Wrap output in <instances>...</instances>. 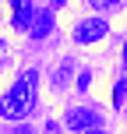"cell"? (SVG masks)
I'll return each mask as SVG.
<instances>
[{"instance_id":"obj_5","label":"cell","mask_w":127,"mask_h":134,"mask_svg":"<svg viewBox=\"0 0 127 134\" xmlns=\"http://www.w3.org/2000/svg\"><path fill=\"white\" fill-rule=\"evenodd\" d=\"M49 28H53V14H49V11H39V18L32 21V39H46Z\"/></svg>"},{"instance_id":"obj_9","label":"cell","mask_w":127,"mask_h":134,"mask_svg":"<svg viewBox=\"0 0 127 134\" xmlns=\"http://www.w3.org/2000/svg\"><path fill=\"white\" fill-rule=\"evenodd\" d=\"M7 60H11V57H7V46H4V42H0V67H4Z\"/></svg>"},{"instance_id":"obj_7","label":"cell","mask_w":127,"mask_h":134,"mask_svg":"<svg viewBox=\"0 0 127 134\" xmlns=\"http://www.w3.org/2000/svg\"><path fill=\"white\" fill-rule=\"evenodd\" d=\"M88 4H92L95 11H106V7H113V4H120V0H88Z\"/></svg>"},{"instance_id":"obj_12","label":"cell","mask_w":127,"mask_h":134,"mask_svg":"<svg viewBox=\"0 0 127 134\" xmlns=\"http://www.w3.org/2000/svg\"><path fill=\"white\" fill-rule=\"evenodd\" d=\"M124 64H127V46H124Z\"/></svg>"},{"instance_id":"obj_3","label":"cell","mask_w":127,"mask_h":134,"mask_svg":"<svg viewBox=\"0 0 127 134\" xmlns=\"http://www.w3.org/2000/svg\"><path fill=\"white\" fill-rule=\"evenodd\" d=\"M95 124H99V113L95 109H67V116H64V127H71V131H92Z\"/></svg>"},{"instance_id":"obj_2","label":"cell","mask_w":127,"mask_h":134,"mask_svg":"<svg viewBox=\"0 0 127 134\" xmlns=\"http://www.w3.org/2000/svg\"><path fill=\"white\" fill-rule=\"evenodd\" d=\"M106 32H109V25L102 18H81L71 35H74V42H81V46H92V42L106 39Z\"/></svg>"},{"instance_id":"obj_10","label":"cell","mask_w":127,"mask_h":134,"mask_svg":"<svg viewBox=\"0 0 127 134\" xmlns=\"http://www.w3.org/2000/svg\"><path fill=\"white\" fill-rule=\"evenodd\" d=\"M81 134H106V131H102V127H92V131H81Z\"/></svg>"},{"instance_id":"obj_6","label":"cell","mask_w":127,"mask_h":134,"mask_svg":"<svg viewBox=\"0 0 127 134\" xmlns=\"http://www.w3.org/2000/svg\"><path fill=\"white\" fill-rule=\"evenodd\" d=\"M124 106H127V74L113 85V109H124Z\"/></svg>"},{"instance_id":"obj_4","label":"cell","mask_w":127,"mask_h":134,"mask_svg":"<svg viewBox=\"0 0 127 134\" xmlns=\"http://www.w3.org/2000/svg\"><path fill=\"white\" fill-rule=\"evenodd\" d=\"M11 4V21H14V28H32V21H35V7H32V0H7Z\"/></svg>"},{"instance_id":"obj_11","label":"cell","mask_w":127,"mask_h":134,"mask_svg":"<svg viewBox=\"0 0 127 134\" xmlns=\"http://www.w3.org/2000/svg\"><path fill=\"white\" fill-rule=\"evenodd\" d=\"M60 4H67V0H53V7H60Z\"/></svg>"},{"instance_id":"obj_8","label":"cell","mask_w":127,"mask_h":134,"mask_svg":"<svg viewBox=\"0 0 127 134\" xmlns=\"http://www.w3.org/2000/svg\"><path fill=\"white\" fill-rule=\"evenodd\" d=\"M42 134H60V124H57V120H49V124H46V131H42Z\"/></svg>"},{"instance_id":"obj_1","label":"cell","mask_w":127,"mask_h":134,"mask_svg":"<svg viewBox=\"0 0 127 134\" xmlns=\"http://www.w3.org/2000/svg\"><path fill=\"white\" fill-rule=\"evenodd\" d=\"M35 95H39V74L35 71H25L4 95V116L7 120H25L28 113L35 109Z\"/></svg>"}]
</instances>
